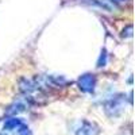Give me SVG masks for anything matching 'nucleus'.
<instances>
[{
	"label": "nucleus",
	"mask_w": 135,
	"mask_h": 135,
	"mask_svg": "<svg viewBox=\"0 0 135 135\" xmlns=\"http://www.w3.org/2000/svg\"><path fill=\"white\" fill-rule=\"evenodd\" d=\"M97 85V78L93 73H84L83 76L78 77L77 86L84 93H93Z\"/></svg>",
	"instance_id": "obj_1"
},
{
	"label": "nucleus",
	"mask_w": 135,
	"mask_h": 135,
	"mask_svg": "<svg viewBox=\"0 0 135 135\" xmlns=\"http://www.w3.org/2000/svg\"><path fill=\"white\" fill-rule=\"evenodd\" d=\"M100 132L99 127L92 122L83 120L80 127L76 130V135H97Z\"/></svg>",
	"instance_id": "obj_2"
},
{
	"label": "nucleus",
	"mask_w": 135,
	"mask_h": 135,
	"mask_svg": "<svg viewBox=\"0 0 135 135\" xmlns=\"http://www.w3.org/2000/svg\"><path fill=\"white\" fill-rule=\"evenodd\" d=\"M22 124H23V120L22 119H19V118H15V116H12V118H8L6 122H4V130H7V131H12V132H15Z\"/></svg>",
	"instance_id": "obj_3"
},
{
	"label": "nucleus",
	"mask_w": 135,
	"mask_h": 135,
	"mask_svg": "<svg viewBox=\"0 0 135 135\" xmlns=\"http://www.w3.org/2000/svg\"><path fill=\"white\" fill-rule=\"evenodd\" d=\"M15 134H16V135H31V131H30L28 126L23 123V124H22V126L15 131Z\"/></svg>",
	"instance_id": "obj_4"
},
{
	"label": "nucleus",
	"mask_w": 135,
	"mask_h": 135,
	"mask_svg": "<svg viewBox=\"0 0 135 135\" xmlns=\"http://www.w3.org/2000/svg\"><path fill=\"white\" fill-rule=\"evenodd\" d=\"M105 65H107V51L103 50V51H101V54H100L99 61H97V66H99V68H103V66H105Z\"/></svg>",
	"instance_id": "obj_5"
},
{
	"label": "nucleus",
	"mask_w": 135,
	"mask_h": 135,
	"mask_svg": "<svg viewBox=\"0 0 135 135\" xmlns=\"http://www.w3.org/2000/svg\"><path fill=\"white\" fill-rule=\"evenodd\" d=\"M115 2H126V0H115Z\"/></svg>",
	"instance_id": "obj_6"
},
{
	"label": "nucleus",
	"mask_w": 135,
	"mask_h": 135,
	"mask_svg": "<svg viewBox=\"0 0 135 135\" xmlns=\"http://www.w3.org/2000/svg\"><path fill=\"white\" fill-rule=\"evenodd\" d=\"M0 135H7L6 132H0Z\"/></svg>",
	"instance_id": "obj_7"
}]
</instances>
